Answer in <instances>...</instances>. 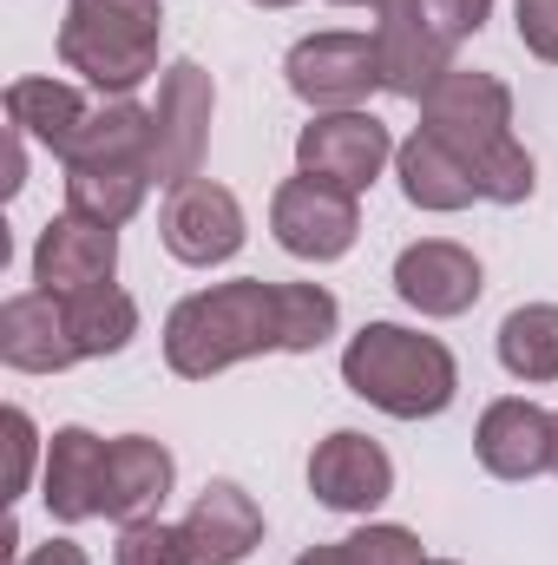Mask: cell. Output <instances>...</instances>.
<instances>
[{
	"mask_svg": "<svg viewBox=\"0 0 558 565\" xmlns=\"http://www.w3.org/2000/svg\"><path fill=\"white\" fill-rule=\"evenodd\" d=\"M335 322H342V309L322 282H211L164 316V362L184 382H211L230 362H250L270 349L309 355L335 335Z\"/></svg>",
	"mask_w": 558,
	"mask_h": 565,
	"instance_id": "obj_1",
	"label": "cell"
},
{
	"mask_svg": "<svg viewBox=\"0 0 558 565\" xmlns=\"http://www.w3.org/2000/svg\"><path fill=\"white\" fill-rule=\"evenodd\" d=\"M420 132L447 145L486 204H526L533 198V158L513 139V93L493 73H447L427 99H420Z\"/></svg>",
	"mask_w": 558,
	"mask_h": 565,
	"instance_id": "obj_2",
	"label": "cell"
},
{
	"mask_svg": "<svg viewBox=\"0 0 558 565\" xmlns=\"http://www.w3.org/2000/svg\"><path fill=\"white\" fill-rule=\"evenodd\" d=\"M342 382H348V395H362L368 408H382L395 422H433V415H447L460 369L440 335H420L401 322H368L342 349Z\"/></svg>",
	"mask_w": 558,
	"mask_h": 565,
	"instance_id": "obj_3",
	"label": "cell"
},
{
	"mask_svg": "<svg viewBox=\"0 0 558 565\" xmlns=\"http://www.w3.org/2000/svg\"><path fill=\"white\" fill-rule=\"evenodd\" d=\"M158 40H164L158 0H66L60 20V60L93 93L112 99H132L158 73Z\"/></svg>",
	"mask_w": 558,
	"mask_h": 565,
	"instance_id": "obj_4",
	"label": "cell"
},
{
	"mask_svg": "<svg viewBox=\"0 0 558 565\" xmlns=\"http://www.w3.org/2000/svg\"><path fill=\"white\" fill-rule=\"evenodd\" d=\"M289 93L315 113H355L368 93H382V46L368 33H309L282 60Z\"/></svg>",
	"mask_w": 558,
	"mask_h": 565,
	"instance_id": "obj_5",
	"label": "cell"
},
{
	"mask_svg": "<svg viewBox=\"0 0 558 565\" xmlns=\"http://www.w3.org/2000/svg\"><path fill=\"white\" fill-rule=\"evenodd\" d=\"M211 113H217V86L197 60L164 66L158 79V106H151V164L158 184H191L204 164V139H211Z\"/></svg>",
	"mask_w": 558,
	"mask_h": 565,
	"instance_id": "obj_6",
	"label": "cell"
},
{
	"mask_svg": "<svg viewBox=\"0 0 558 565\" xmlns=\"http://www.w3.org/2000/svg\"><path fill=\"white\" fill-rule=\"evenodd\" d=\"M395 151L401 145L388 139V126L375 113H315L302 126V139H296V171L322 178V184H335L348 198H362Z\"/></svg>",
	"mask_w": 558,
	"mask_h": 565,
	"instance_id": "obj_7",
	"label": "cell"
},
{
	"mask_svg": "<svg viewBox=\"0 0 558 565\" xmlns=\"http://www.w3.org/2000/svg\"><path fill=\"white\" fill-rule=\"evenodd\" d=\"M270 231H277V244L289 257H302V264H335V257L355 250L362 211H355L348 191H335V184L296 171L289 184H277V198H270Z\"/></svg>",
	"mask_w": 558,
	"mask_h": 565,
	"instance_id": "obj_8",
	"label": "cell"
},
{
	"mask_svg": "<svg viewBox=\"0 0 558 565\" xmlns=\"http://www.w3.org/2000/svg\"><path fill=\"white\" fill-rule=\"evenodd\" d=\"M158 231H164V250H171L178 264L211 270V264H230V257L244 250V204H237L224 184L191 178V184L171 191Z\"/></svg>",
	"mask_w": 558,
	"mask_h": 565,
	"instance_id": "obj_9",
	"label": "cell"
},
{
	"mask_svg": "<svg viewBox=\"0 0 558 565\" xmlns=\"http://www.w3.org/2000/svg\"><path fill=\"white\" fill-rule=\"evenodd\" d=\"M309 493L329 513H375L395 493V460L382 454V440H368L355 427H335L309 454Z\"/></svg>",
	"mask_w": 558,
	"mask_h": 565,
	"instance_id": "obj_10",
	"label": "cell"
},
{
	"mask_svg": "<svg viewBox=\"0 0 558 565\" xmlns=\"http://www.w3.org/2000/svg\"><path fill=\"white\" fill-rule=\"evenodd\" d=\"M119 270V231L93 224V217H53L33 244V282L46 296H79V289H106Z\"/></svg>",
	"mask_w": 558,
	"mask_h": 565,
	"instance_id": "obj_11",
	"label": "cell"
},
{
	"mask_svg": "<svg viewBox=\"0 0 558 565\" xmlns=\"http://www.w3.org/2000/svg\"><path fill=\"white\" fill-rule=\"evenodd\" d=\"M395 289H401V302L420 309V316H466L473 302H480V257L466 250V244H447V237H427V244H408L401 257H395Z\"/></svg>",
	"mask_w": 558,
	"mask_h": 565,
	"instance_id": "obj_12",
	"label": "cell"
},
{
	"mask_svg": "<svg viewBox=\"0 0 558 565\" xmlns=\"http://www.w3.org/2000/svg\"><path fill=\"white\" fill-rule=\"evenodd\" d=\"M0 362L20 369V375H60V369H73L79 342H73L66 296H46V289L7 296L0 302Z\"/></svg>",
	"mask_w": 558,
	"mask_h": 565,
	"instance_id": "obj_13",
	"label": "cell"
},
{
	"mask_svg": "<svg viewBox=\"0 0 558 565\" xmlns=\"http://www.w3.org/2000/svg\"><path fill=\"white\" fill-rule=\"evenodd\" d=\"M171 480H178V460H171V447H164V440H151V434H119V440H106L99 520H119V526L151 520V513L164 507Z\"/></svg>",
	"mask_w": 558,
	"mask_h": 565,
	"instance_id": "obj_14",
	"label": "cell"
},
{
	"mask_svg": "<svg viewBox=\"0 0 558 565\" xmlns=\"http://www.w3.org/2000/svg\"><path fill=\"white\" fill-rule=\"evenodd\" d=\"M184 546H191V565H244L264 546L257 500L237 480H211L184 513Z\"/></svg>",
	"mask_w": 558,
	"mask_h": 565,
	"instance_id": "obj_15",
	"label": "cell"
},
{
	"mask_svg": "<svg viewBox=\"0 0 558 565\" xmlns=\"http://www.w3.org/2000/svg\"><path fill=\"white\" fill-rule=\"evenodd\" d=\"M375 46H382V86L401 93V99H415V106L453 73V46L415 13V0H395L382 13Z\"/></svg>",
	"mask_w": 558,
	"mask_h": 565,
	"instance_id": "obj_16",
	"label": "cell"
},
{
	"mask_svg": "<svg viewBox=\"0 0 558 565\" xmlns=\"http://www.w3.org/2000/svg\"><path fill=\"white\" fill-rule=\"evenodd\" d=\"M473 454L493 480H533L552 467V415L506 395L480 415V434H473Z\"/></svg>",
	"mask_w": 558,
	"mask_h": 565,
	"instance_id": "obj_17",
	"label": "cell"
},
{
	"mask_svg": "<svg viewBox=\"0 0 558 565\" xmlns=\"http://www.w3.org/2000/svg\"><path fill=\"white\" fill-rule=\"evenodd\" d=\"M99 487H106V440L93 427H60L46 447V473H40L46 513L66 526L99 520Z\"/></svg>",
	"mask_w": 558,
	"mask_h": 565,
	"instance_id": "obj_18",
	"label": "cell"
},
{
	"mask_svg": "<svg viewBox=\"0 0 558 565\" xmlns=\"http://www.w3.org/2000/svg\"><path fill=\"white\" fill-rule=\"evenodd\" d=\"M93 113L99 106H86L73 86H60V79H13L7 86V119H13V132L33 145H46L60 164L73 158V145L86 139V126H93Z\"/></svg>",
	"mask_w": 558,
	"mask_h": 565,
	"instance_id": "obj_19",
	"label": "cell"
},
{
	"mask_svg": "<svg viewBox=\"0 0 558 565\" xmlns=\"http://www.w3.org/2000/svg\"><path fill=\"white\" fill-rule=\"evenodd\" d=\"M151 178H158L151 158L79 164V171H66V211H73V217H93V224H106V231H119V224H132V211L144 204Z\"/></svg>",
	"mask_w": 558,
	"mask_h": 565,
	"instance_id": "obj_20",
	"label": "cell"
},
{
	"mask_svg": "<svg viewBox=\"0 0 558 565\" xmlns=\"http://www.w3.org/2000/svg\"><path fill=\"white\" fill-rule=\"evenodd\" d=\"M395 171H401V191H408L415 211H466L480 198L473 171L433 139V132H415V139L401 145L395 151Z\"/></svg>",
	"mask_w": 558,
	"mask_h": 565,
	"instance_id": "obj_21",
	"label": "cell"
},
{
	"mask_svg": "<svg viewBox=\"0 0 558 565\" xmlns=\"http://www.w3.org/2000/svg\"><path fill=\"white\" fill-rule=\"evenodd\" d=\"M66 316H73V342H79V362H93V355H119V349L139 335V302H132L119 282L66 296Z\"/></svg>",
	"mask_w": 558,
	"mask_h": 565,
	"instance_id": "obj_22",
	"label": "cell"
},
{
	"mask_svg": "<svg viewBox=\"0 0 558 565\" xmlns=\"http://www.w3.org/2000/svg\"><path fill=\"white\" fill-rule=\"evenodd\" d=\"M500 362L519 382H558V302H526L500 322Z\"/></svg>",
	"mask_w": 558,
	"mask_h": 565,
	"instance_id": "obj_23",
	"label": "cell"
},
{
	"mask_svg": "<svg viewBox=\"0 0 558 565\" xmlns=\"http://www.w3.org/2000/svg\"><path fill=\"white\" fill-rule=\"evenodd\" d=\"M119 565H191L184 526H164L158 513H151V520H132V526L119 533Z\"/></svg>",
	"mask_w": 558,
	"mask_h": 565,
	"instance_id": "obj_24",
	"label": "cell"
},
{
	"mask_svg": "<svg viewBox=\"0 0 558 565\" xmlns=\"http://www.w3.org/2000/svg\"><path fill=\"white\" fill-rule=\"evenodd\" d=\"M342 565H427L408 526H362L342 540Z\"/></svg>",
	"mask_w": 558,
	"mask_h": 565,
	"instance_id": "obj_25",
	"label": "cell"
},
{
	"mask_svg": "<svg viewBox=\"0 0 558 565\" xmlns=\"http://www.w3.org/2000/svg\"><path fill=\"white\" fill-rule=\"evenodd\" d=\"M415 13L447 40V46H460V40H473L480 26H486V13H493V0H415Z\"/></svg>",
	"mask_w": 558,
	"mask_h": 565,
	"instance_id": "obj_26",
	"label": "cell"
},
{
	"mask_svg": "<svg viewBox=\"0 0 558 565\" xmlns=\"http://www.w3.org/2000/svg\"><path fill=\"white\" fill-rule=\"evenodd\" d=\"M513 20H519L526 53L558 66V0H513Z\"/></svg>",
	"mask_w": 558,
	"mask_h": 565,
	"instance_id": "obj_27",
	"label": "cell"
},
{
	"mask_svg": "<svg viewBox=\"0 0 558 565\" xmlns=\"http://www.w3.org/2000/svg\"><path fill=\"white\" fill-rule=\"evenodd\" d=\"M7 447H13L7 493H26V480H33V454H40V434H33V422H26V408H7Z\"/></svg>",
	"mask_w": 558,
	"mask_h": 565,
	"instance_id": "obj_28",
	"label": "cell"
},
{
	"mask_svg": "<svg viewBox=\"0 0 558 565\" xmlns=\"http://www.w3.org/2000/svg\"><path fill=\"white\" fill-rule=\"evenodd\" d=\"M20 565H93V559H86L73 540H53V546H33V553H26Z\"/></svg>",
	"mask_w": 558,
	"mask_h": 565,
	"instance_id": "obj_29",
	"label": "cell"
},
{
	"mask_svg": "<svg viewBox=\"0 0 558 565\" xmlns=\"http://www.w3.org/2000/svg\"><path fill=\"white\" fill-rule=\"evenodd\" d=\"M296 565H342V540H335V546H309Z\"/></svg>",
	"mask_w": 558,
	"mask_h": 565,
	"instance_id": "obj_30",
	"label": "cell"
},
{
	"mask_svg": "<svg viewBox=\"0 0 558 565\" xmlns=\"http://www.w3.org/2000/svg\"><path fill=\"white\" fill-rule=\"evenodd\" d=\"M335 7H368V13H388L395 0H335Z\"/></svg>",
	"mask_w": 558,
	"mask_h": 565,
	"instance_id": "obj_31",
	"label": "cell"
},
{
	"mask_svg": "<svg viewBox=\"0 0 558 565\" xmlns=\"http://www.w3.org/2000/svg\"><path fill=\"white\" fill-rule=\"evenodd\" d=\"M552 473H558V415H552Z\"/></svg>",
	"mask_w": 558,
	"mask_h": 565,
	"instance_id": "obj_32",
	"label": "cell"
},
{
	"mask_svg": "<svg viewBox=\"0 0 558 565\" xmlns=\"http://www.w3.org/2000/svg\"><path fill=\"white\" fill-rule=\"evenodd\" d=\"M257 7H296V0H257Z\"/></svg>",
	"mask_w": 558,
	"mask_h": 565,
	"instance_id": "obj_33",
	"label": "cell"
},
{
	"mask_svg": "<svg viewBox=\"0 0 558 565\" xmlns=\"http://www.w3.org/2000/svg\"><path fill=\"white\" fill-rule=\"evenodd\" d=\"M427 565H453V559H427Z\"/></svg>",
	"mask_w": 558,
	"mask_h": 565,
	"instance_id": "obj_34",
	"label": "cell"
}]
</instances>
